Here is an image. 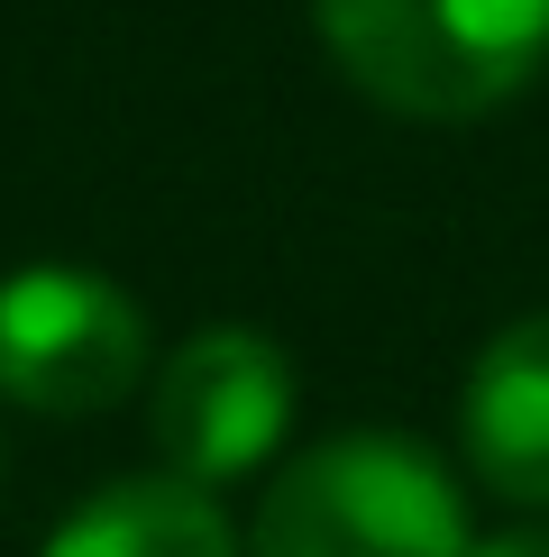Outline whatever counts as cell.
Segmentation results:
<instances>
[{"label": "cell", "instance_id": "2", "mask_svg": "<svg viewBox=\"0 0 549 557\" xmlns=\"http://www.w3.org/2000/svg\"><path fill=\"white\" fill-rule=\"evenodd\" d=\"M247 557H467V503L430 448L349 430L266 484Z\"/></svg>", "mask_w": 549, "mask_h": 557}, {"label": "cell", "instance_id": "3", "mask_svg": "<svg viewBox=\"0 0 549 557\" xmlns=\"http://www.w3.org/2000/svg\"><path fill=\"white\" fill-rule=\"evenodd\" d=\"M147 375V311L83 265L0 284V393L28 411H110Z\"/></svg>", "mask_w": 549, "mask_h": 557}, {"label": "cell", "instance_id": "6", "mask_svg": "<svg viewBox=\"0 0 549 557\" xmlns=\"http://www.w3.org/2000/svg\"><path fill=\"white\" fill-rule=\"evenodd\" d=\"M46 557H239L220 503L183 475H137L101 484L74 521L46 540Z\"/></svg>", "mask_w": 549, "mask_h": 557}, {"label": "cell", "instance_id": "1", "mask_svg": "<svg viewBox=\"0 0 549 557\" xmlns=\"http://www.w3.org/2000/svg\"><path fill=\"white\" fill-rule=\"evenodd\" d=\"M339 74L403 120H476L549 64V0H312Z\"/></svg>", "mask_w": 549, "mask_h": 557}, {"label": "cell", "instance_id": "5", "mask_svg": "<svg viewBox=\"0 0 549 557\" xmlns=\"http://www.w3.org/2000/svg\"><path fill=\"white\" fill-rule=\"evenodd\" d=\"M457 430H467V467L503 503H549V311L486 338Z\"/></svg>", "mask_w": 549, "mask_h": 557}, {"label": "cell", "instance_id": "7", "mask_svg": "<svg viewBox=\"0 0 549 557\" xmlns=\"http://www.w3.org/2000/svg\"><path fill=\"white\" fill-rule=\"evenodd\" d=\"M467 557H549V530H495V540H467Z\"/></svg>", "mask_w": 549, "mask_h": 557}, {"label": "cell", "instance_id": "4", "mask_svg": "<svg viewBox=\"0 0 549 557\" xmlns=\"http://www.w3.org/2000/svg\"><path fill=\"white\" fill-rule=\"evenodd\" d=\"M147 421H156V457L211 494V484L274 457V438L293 421V366L257 330H202L166 357Z\"/></svg>", "mask_w": 549, "mask_h": 557}]
</instances>
